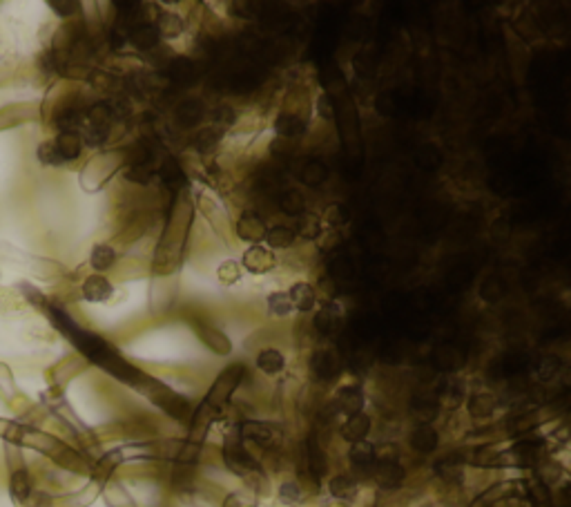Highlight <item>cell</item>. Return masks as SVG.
I'll return each mask as SVG.
<instances>
[{"label": "cell", "mask_w": 571, "mask_h": 507, "mask_svg": "<svg viewBox=\"0 0 571 507\" xmlns=\"http://www.w3.org/2000/svg\"><path fill=\"white\" fill-rule=\"evenodd\" d=\"M128 40L141 51H147V49H154L158 45V40H161V34H158V29L154 23H139L130 34H128Z\"/></svg>", "instance_id": "8992f818"}, {"label": "cell", "mask_w": 571, "mask_h": 507, "mask_svg": "<svg viewBox=\"0 0 571 507\" xmlns=\"http://www.w3.org/2000/svg\"><path fill=\"white\" fill-rule=\"evenodd\" d=\"M237 235L243 241L257 244V241H263V237H266V224H263V219L255 213H243L237 224Z\"/></svg>", "instance_id": "5b68a950"}, {"label": "cell", "mask_w": 571, "mask_h": 507, "mask_svg": "<svg viewBox=\"0 0 571 507\" xmlns=\"http://www.w3.org/2000/svg\"><path fill=\"white\" fill-rule=\"evenodd\" d=\"M299 232L304 239H317L322 235V221L317 217H311V215H304V219L299 221V228L295 230Z\"/></svg>", "instance_id": "1f68e13d"}, {"label": "cell", "mask_w": 571, "mask_h": 507, "mask_svg": "<svg viewBox=\"0 0 571 507\" xmlns=\"http://www.w3.org/2000/svg\"><path fill=\"white\" fill-rule=\"evenodd\" d=\"M243 268H246L248 273H255V275H263V273H268L274 268V264H277V259H274L272 255V250L270 248H263V246H250L246 252H243Z\"/></svg>", "instance_id": "3957f363"}, {"label": "cell", "mask_w": 571, "mask_h": 507, "mask_svg": "<svg viewBox=\"0 0 571 507\" xmlns=\"http://www.w3.org/2000/svg\"><path fill=\"white\" fill-rule=\"evenodd\" d=\"M221 132H224V130H221V128H215V125H213V128L201 130V132L195 136L192 145L197 147L199 152H210V150H213V147L219 143V139H221Z\"/></svg>", "instance_id": "f1b7e54d"}, {"label": "cell", "mask_w": 571, "mask_h": 507, "mask_svg": "<svg viewBox=\"0 0 571 507\" xmlns=\"http://www.w3.org/2000/svg\"><path fill=\"white\" fill-rule=\"evenodd\" d=\"M83 295L88 302H105L112 295V284L103 275H92L83 284Z\"/></svg>", "instance_id": "ac0fdd59"}, {"label": "cell", "mask_w": 571, "mask_h": 507, "mask_svg": "<svg viewBox=\"0 0 571 507\" xmlns=\"http://www.w3.org/2000/svg\"><path fill=\"white\" fill-rule=\"evenodd\" d=\"M226 462H228V467L232 472H237V474H246L250 469H257V462L252 460L250 453L243 449V445L239 440H228V445H226Z\"/></svg>", "instance_id": "277c9868"}, {"label": "cell", "mask_w": 571, "mask_h": 507, "mask_svg": "<svg viewBox=\"0 0 571 507\" xmlns=\"http://www.w3.org/2000/svg\"><path fill=\"white\" fill-rule=\"evenodd\" d=\"M12 492H14L16 496H27V494H29V478H27V474H25V472L14 474V478H12Z\"/></svg>", "instance_id": "ab89813d"}, {"label": "cell", "mask_w": 571, "mask_h": 507, "mask_svg": "<svg viewBox=\"0 0 571 507\" xmlns=\"http://www.w3.org/2000/svg\"><path fill=\"white\" fill-rule=\"evenodd\" d=\"M375 478L384 488H397L404 481V469L399 467V462H375Z\"/></svg>", "instance_id": "d6986e66"}, {"label": "cell", "mask_w": 571, "mask_h": 507, "mask_svg": "<svg viewBox=\"0 0 571 507\" xmlns=\"http://www.w3.org/2000/svg\"><path fill=\"white\" fill-rule=\"evenodd\" d=\"M329 177H331V170L322 159H311L301 168V182L308 188H320L322 184L329 182Z\"/></svg>", "instance_id": "9a60e30c"}, {"label": "cell", "mask_w": 571, "mask_h": 507, "mask_svg": "<svg viewBox=\"0 0 571 507\" xmlns=\"http://www.w3.org/2000/svg\"><path fill=\"white\" fill-rule=\"evenodd\" d=\"M213 121L217 125H230V123H235V110L228 108V105H221V108H217L213 112Z\"/></svg>", "instance_id": "f35d334b"}, {"label": "cell", "mask_w": 571, "mask_h": 507, "mask_svg": "<svg viewBox=\"0 0 571 507\" xmlns=\"http://www.w3.org/2000/svg\"><path fill=\"white\" fill-rule=\"evenodd\" d=\"M313 369L322 380H333L337 373H340V357H337L335 351H329V348L317 351L313 355Z\"/></svg>", "instance_id": "30bf717a"}, {"label": "cell", "mask_w": 571, "mask_h": 507, "mask_svg": "<svg viewBox=\"0 0 571 507\" xmlns=\"http://www.w3.org/2000/svg\"><path fill=\"white\" fill-rule=\"evenodd\" d=\"M368 429H371V418L364 414H355V416H348L346 425L342 427V436L348 442H362L368 434Z\"/></svg>", "instance_id": "2e32d148"}, {"label": "cell", "mask_w": 571, "mask_h": 507, "mask_svg": "<svg viewBox=\"0 0 571 507\" xmlns=\"http://www.w3.org/2000/svg\"><path fill=\"white\" fill-rule=\"evenodd\" d=\"M204 114H206V108H204V103H201L199 99H185L176 105V123L181 125V128H195V125L204 119Z\"/></svg>", "instance_id": "52a82bcc"}, {"label": "cell", "mask_w": 571, "mask_h": 507, "mask_svg": "<svg viewBox=\"0 0 571 507\" xmlns=\"http://www.w3.org/2000/svg\"><path fill=\"white\" fill-rule=\"evenodd\" d=\"M320 287L324 289V293L329 295V298H335V295H337L335 280H333V277H322V280H320Z\"/></svg>", "instance_id": "7bdbcfd3"}, {"label": "cell", "mask_w": 571, "mask_h": 507, "mask_svg": "<svg viewBox=\"0 0 571 507\" xmlns=\"http://www.w3.org/2000/svg\"><path fill=\"white\" fill-rule=\"evenodd\" d=\"M335 324H337V309L333 304L322 306V311L315 315V329L322 335H329V333H333Z\"/></svg>", "instance_id": "83f0119b"}, {"label": "cell", "mask_w": 571, "mask_h": 507, "mask_svg": "<svg viewBox=\"0 0 571 507\" xmlns=\"http://www.w3.org/2000/svg\"><path fill=\"white\" fill-rule=\"evenodd\" d=\"M219 280L224 282V284H235L239 280V266L237 264H232V261H226V264H221L219 266Z\"/></svg>", "instance_id": "8d00e7d4"}, {"label": "cell", "mask_w": 571, "mask_h": 507, "mask_svg": "<svg viewBox=\"0 0 571 507\" xmlns=\"http://www.w3.org/2000/svg\"><path fill=\"white\" fill-rule=\"evenodd\" d=\"M56 147V152L60 156V161H72L76 159L81 154V147H83V141L76 132H60L56 136V141H51Z\"/></svg>", "instance_id": "7c38bea8"}, {"label": "cell", "mask_w": 571, "mask_h": 507, "mask_svg": "<svg viewBox=\"0 0 571 507\" xmlns=\"http://www.w3.org/2000/svg\"><path fill=\"white\" fill-rule=\"evenodd\" d=\"M125 179L128 182H134V184H150L152 179V168L150 166H130L128 170H125Z\"/></svg>", "instance_id": "836d02e7"}, {"label": "cell", "mask_w": 571, "mask_h": 507, "mask_svg": "<svg viewBox=\"0 0 571 507\" xmlns=\"http://www.w3.org/2000/svg\"><path fill=\"white\" fill-rule=\"evenodd\" d=\"M270 152H272L274 156H277V159L286 161V159H290V156H292L295 147L286 143V139H277V141H274V143L270 145Z\"/></svg>", "instance_id": "74e56055"}, {"label": "cell", "mask_w": 571, "mask_h": 507, "mask_svg": "<svg viewBox=\"0 0 571 507\" xmlns=\"http://www.w3.org/2000/svg\"><path fill=\"white\" fill-rule=\"evenodd\" d=\"M176 199L172 204L170 217H167V226L163 230V237L158 241L156 255H154V273L156 275H167L172 273L179 261H181V252L185 246L190 224H192V202L185 193V188L181 190V195L174 193Z\"/></svg>", "instance_id": "7a4b0ae2"}, {"label": "cell", "mask_w": 571, "mask_h": 507, "mask_svg": "<svg viewBox=\"0 0 571 507\" xmlns=\"http://www.w3.org/2000/svg\"><path fill=\"white\" fill-rule=\"evenodd\" d=\"M51 7H54V9H63L60 14L63 16H69L72 14L69 9H78V3H51Z\"/></svg>", "instance_id": "ee69618b"}, {"label": "cell", "mask_w": 571, "mask_h": 507, "mask_svg": "<svg viewBox=\"0 0 571 507\" xmlns=\"http://www.w3.org/2000/svg\"><path fill=\"white\" fill-rule=\"evenodd\" d=\"M306 130H308L306 121L295 114H279L277 121H274V132L279 134V139H286V141L299 139V136L306 134Z\"/></svg>", "instance_id": "9c48e42d"}, {"label": "cell", "mask_w": 571, "mask_h": 507, "mask_svg": "<svg viewBox=\"0 0 571 507\" xmlns=\"http://www.w3.org/2000/svg\"><path fill=\"white\" fill-rule=\"evenodd\" d=\"M306 456H308V467H311V474L315 478H322L326 474V456L320 447V442H317L315 436L308 438L306 442Z\"/></svg>", "instance_id": "603a6c76"}, {"label": "cell", "mask_w": 571, "mask_h": 507, "mask_svg": "<svg viewBox=\"0 0 571 507\" xmlns=\"http://www.w3.org/2000/svg\"><path fill=\"white\" fill-rule=\"evenodd\" d=\"M197 333H199L201 340H204L210 348H213V351H217V353H228L230 351L228 337L221 333L219 329H215V326L204 324V322H197Z\"/></svg>", "instance_id": "e0dca14e"}, {"label": "cell", "mask_w": 571, "mask_h": 507, "mask_svg": "<svg viewBox=\"0 0 571 507\" xmlns=\"http://www.w3.org/2000/svg\"><path fill=\"white\" fill-rule=\"evenodd\" d=\"M114 259H116V252L108 244H101L92 250V266L97 271H108L114 264Z\"/></svg>", "instance_id": "4dcf8cb0"}, {"label": "cell", "mask_w": 571, "mask_h": 507, "mask_svg": "<svg viewBox=\"0 0 571 507\" xmlns=\"http://www.w3.org/2000/svg\"><path fill=\"white\" fill-rule=\"evenodd\" d=\"M326 219H329L333 226H340V224H344V221L348 219V215H346L344 206H331V210H329V215H326Z\"/></svg>", "instance_id": "b9f144b4"}, {"label": "cell", "mask_w": 571, "mask_h": 507, "mask_svg": "<svg viewBox=\"0 0 571 507\" xmlns=\"http://www.w3.org/2000/svg\"><path fill=\"white\" fill-rule=\"evenodd\" d=\"M362 405H364V394L359 387H344L342 392L337 394V409L348 416L362 414Z\"/></svg>", "instance_id": "4fadbf2b"}, {"label": "cell", "mask_w": 571, "mask_h": 507, "mask_svg": "<svg viewBox=\"0 0 571 507\" xmlns=\"http://www.w3.org/2000/svg\"><path fill=\"white\" fill-rule=\"evenodd\" d=\"M493 409H495V398L489 396V394H478V396H473L469 400V411H471V416H475V418L489 416Z\"/></svg>", "instance_id": "f546056e"}, {"label": "cell", "mask_w": 571, "mask_h": 507, "mask_svg": "<svg viewBox=\"0 0 571 507\" xmlns=\"http://www.w3.org/2000/svg\"><path fill=\"white\" fill-rule=\"evenodd\" d=\"M279 208L290 217H301V215H306V199H304V195L299 193V190H290V188L281 190Z\"/></svg>", "instance_id": "44dd1931"}, {"label": "cell", "mask_w": 571, "mask_h": 507, "mask_svg": "<svg viewBox=\"0 0 571 507\" xmlns=\"http://www.w3.org/2000/svg\"><path fill=\"white\" fill-rule=\"evenodd\" d=\"M317 112L322 114V119H333L335 116V108H333V101H331V97H320V101H317Z\"/></svg>", "instance_id": "60d3db41"}, {"label": "cell", "mask_w": 571, "mask_h": 507, "mask_svg": "<svg viewBox=\"0 0 571 507\" xmlns=\"http://www.w3.org/2000/svg\"><path fill=\"white\" fill-rule=\"evenodd\" d=\"M288 300H290V304H292V309H297V311L304 313V311L315 309L317 295H315V289L311 287V284L299 282V284H295V287L290 289Z\"/></svg>", "instance_id": "5bb4252c"}, {"label": "cell", "mask_w": 571, "mask_h": 507, "mask_svg": "<svg viewBox=\"0 0 571 507\" xmlns=\"http://www.w3.org/2000/svg\"><path fill=\"white\" fill-rule=\"evenodd\" d=\"M161 179L174 190V193H179V188H185V177H183L181 168H179V163L174 159H167L161 166Z\"/></svg>", "instance_id": "4316f807"}, {"label": "cell", "mask_w": 571, "mask_h": 507, "mask_svg": "<svg viewBox=\"0 0 571 507\" xmlns=\"http://www.w3.org/2000/svg\"><path fill=\"white\" fill-rule=\"evenodd\" d=\"M167 74H170L172 83H176V86H192L195 79H197V65H195L192 58L176 56V58L170 61Z\"/></svg>", "instance_id": "ba28073f"}, {"label": "cell", "mask_w": 571, "mask_h": 507, "mask_svg": "<svg viewBox=\"0 0 571 507\" xmlns=\"http://www.w3.org/2000/svg\"><path fill=\"white\" fill-rule=\"evenodd\" d=\"M295 239H297V232L288 226H272L270 230H266V237H263V241L270 248H288L295 244Z\"/></svg>", "instance_id": "cb8c5ba5"}, {"label": "cell", "mask_w": 571, "mask_h": 507, "mask_svg": "<svg viewBox=\"0 0 571 507\" xmlns=\"http://www.w3.org/2000/svg\"><path fill=\"white\" fill-rule=\"evenodd\" d=\"M480 295L486 300V302H498L500 295H502V287L498 280H486L480 289Z\"/></svg>", "instance_id": "d590c367"}, {"label": "cell", "mask_w": 571, "mask_h": 507, "mask_svg": "<svg viewBox=\"0 0 571 507\" xmlns=\"http://www.w3.org/2000/svg\"><path fill=\"white\" fill-rule=\"evenodd\" d=\"M257 364L263 373H277L283 369V355L277 351V348H263V351L259 353L257 357Z\"/></svg>", "instance_id": "484cf974"}, {"label": "cell", "mask_w": 571, "mask_h": 507, "mask_svg": "<svg viewBox=\"0 0 571 507\" xmlns=\"http://www.w3.org/2000/svg\"><path fill=\"white\" fill-rule=\"evenodd\" d=\"M268 306H270V311L274 315H279V318H281V315H288L292 311V304L288 300V293H281V291L268 295Z\"/></svg>", "instance_id": "d6a6232c"}, {"label": "cell", "mask_w": 571, "mask_h": 507, "mask_svg": "<svg viewBox=\"0 0 571 507\" xmlns=\"http://www.w3.org/2000/svg\"><path fill=\"white\" fill-rule=\"evenodd\" d=\"M183 18L179 14H172V12H165L158 16V23H156V29L158 34L163 38H176L179 34H183Z\"/></svg>", "instance_id": "d4e9b609"}, {"label": "cell", "mask_w": 571, "mask_h": 507, "mask_svg": "<svg viewBox=\"0 0 571 507\" xmlns=\"http://www.w3.org/2000/svg\"><path fill=\"white\" fill-rule=\"evenodd\" d=\"M241 434H243V438L257 440L263 447H272L279 438L277 429H272L270 425H266V422H246V425L241 427Z\"/></svg>", "instance_id": "8fae6325"}, {"label": "cell", "mask_w": 571, "mask_h": 507, "mask_svg": "<svg viewBox=\"0 0 571 507\" xmlns=\"http://www.w3.org/2000/svg\"><path fill=\"white\" fill-rule=\"evenodd\" d=\"M411 445H413L417 451L422 453H429L438 447V434H436V429H433L431 425H420L413 434H411Z\"/></svg>", "instance_id": "7402d4cb"}, {"label": "cell", "mask_w": 571, "mask_h": 507, "mask_svg": "<svg viewBox=\"0 0 571 507\" xmlns=\"http://www.w3.org/2000/svg\"><path fill=\"white\" fill-rule=\"evenodd\" d=\"M351 460L355 465V469L359 472H371L375 469V447L368 445V442H353L351 449Z\"/></svg>", "instance_id": "ffe728a7"}, {"label": "cell", "mask_w": 571, "mask_h": 507, "mask_svg": "<svg viewBox=\"0 0 571 507\" xmlns=\"http://www.w3.org/2000/svg\"><path fill=\"white\" fill-rule=\"evenodd\" d=\"M331 492L335 496H340V499H348V496H353V492H355V483L348 476H337L331 483Z\"/></svg>", "instance_id": "e575fe53"}, {"label": "cell", "mask_w": 571, "mask_h": 507, "mask_svg": "<svg viewBox=\"0 0 571 507\" xmlns=\"http://www.w3.org/2000/svg\"><path fill=\"white\" fill-rule=\"evenodd\" d=\"M49 318H51V322H54L63 333L69 337V340H74V344H76L81 351L90 357L92 362L101 364L105 371L114 373L116 378L125 380V383H143V380H145L130 362H125L123 357L116 353L108 342L101 340L99 335L78 329V326L69 320V315L65 311L56 309V306H49Z\"/></svg>", "instance_id": "6da1fadb"}]
</instances>
